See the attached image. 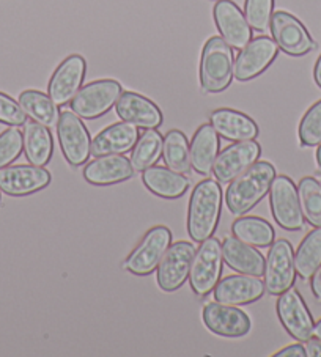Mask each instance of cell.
I'll return each mask as SVG.
<instances>
[{"label": "cell", "instance_id": "35", "mask_svg": "<svg viewBox=\"0 0 321 357\" xmlns=\"http://www.w3.org/2000/svg\"><path fill=\"white\" fill-rule=\"evenodd\" d=\"M274 13V0H246L244 16L252 30L267 32Z\"/></svg>", "mask_w": 321, "mask_h": 357}, {"label": "cell", "instance_id": "42", "mask_svg": "<svg viewBox=\"0 0 321 357\" xmlns=\"http://www.w3.org/2000/svg\"><path fill=\"white\" fill-rule=\"evenodd\" d=\"M313 337H317L321 340V319L318 323H315V328H313Z\"/></svg>", "mask_w": 321, "mask_h": 357}, {"label": "cell", "instance_id": "40", "mask_svg": "<svg viewBox=\"0 0 321 357\" xmlns=\"http://www.w3.org/2000/svg\"><path fill=\"white\" fill-rule=\"evenodd\" d=\"M311 279H312L311 280V288H312L313 296L317 298L318 301H321V266L317 271H315Z\"/></svg>", "mask_w": 321, "mask_h": 357}, {"label": "cell", "instance_id": "13", "mask_svg": "<svg viewBox=\"0 0 321 357\" xmlns=\"http://www.w3.org/2000/svg\"><path fill=\"white\" fill-rule=\"evenodd\" d=\"M194 254L195 248L188 241L170 244L158 264V285L160 290L172 293L184 285V282L189 279Z\"/></svg>", "mask_w": 321, "mask_h": 357}, {"label": "cell", "instance_id": "25", "mask_svg": "<svg viewBox=\"0 0 321 357\" xmlns=\"http://www.w3.org/2000/svg\"><path fill=\"white\" fill-rule=\"evenodd\" d=\"M24 155L32 165L45 167L54 155V140L49 128L38 121H26L22 131Z\"/></svg>", "mask_w": 321, "mask_h": 357}, {"label": "cell", "instance_id": "34", "mask_svg": "<svg viewBox=\"0 0 321 357\" xmlns=\"http://www.w3.org/2000/svg\"><path fill=\"white\" fill-rule=\"evenodd\" d=\"M298 135L302 146H318L321 144V100L302 116Z\"/></svg>", "mask_w": 321, "mask_h": 357}, {"label": "cell", "instance_id": "43", "mask_svg": "<svg viewBox=\"0 0 321 357\" xmlns=\"http://www.w3.org/2000/svg\"><path fill=\"white\" fill-rule=\"evenodd\" d=\"M315 158H317V164H318V167L321 169V144L318 145V150H317V156H315Z\"/></svg>", "mask_w": 321, "mask_h": 357}, {"label": "cell", "instance_id": "44", "mask_svg": "<svg viewBox=\"0 0 321 357\" xmlns=\"http://www.w3.org/2000/svg\"><path fill=\"white\" fill-rule=\"evenodd\" d=\"M317 181L320 183V186H321V172H320V174L317 175Z\"/></svg>", "mask_w": 321, "mask_h": 357}, {"label": "cell", "instance_id": "27", "mask_svg": "<svg viewBox=\"0 0 321 357\" xmlns=\"http://www.w3.org/2000/svg\"><path fill=\"white\" fill-rule=\"evenodd\" d=\"M219 155V134L211 123L197 129L191 142V165L199 175H209Z\"/></svg>", "mask_w": 321, "mask_h": 357}, {"label": "cell", "instance_id": "7", "mask_svg": "<svg viewBox=\"0 0 321 357\" xmlns=\"http://www.w3.org/2000/svg\"><path fill=\"white\" fill-rule=\"evenodd\" d=\"M269 205L276 224L283 230L298 231L304 227L298 188L288 176L276 175L269 188Z\"/></svg>", "mask_w": 321, "mask_h": 357}, {"label": "cell", "instance_id": "31", "mask_svg": "<svg viewBox=\"0 0 321 357\" xmlns=\"http://www.w3.org/2000/svg\"><path fill=\"white\" fill-rule=\"evenodd\" d=\"M163 158L165 165L177 174L188 175L193 165H191V146L186 135L178 129L169 131L164 137Z\"/></svg>", "mask_w": 321, "mask_h": 357}, {"label": "cell", "instance_id": "30", "mask_svg": "<svg viewBox=\"0 0 321 357\" xmlns=\"http://www.w3.org/2000/svg\"><path fill=\"white\" fill-rule=\"evenodd\" d=\"M321 266V227L308 231L294 252L296 274L301 279H311L315 271Z\"/></svg>", "mask_w": 321, "mask_h": 357}, {"label": "cell", "instance_id": "33", "mask_svg": "<svg viewBox=\"0 0 321 357\" xmlns=\"http://www.w3.org/2000/svg\"><path fill=\"white\" fill-rule=\"evenodd\" d=\"M298 194L302 216L311 225L321 227V186L317 178H302Z\"/></svg>", "mask_w": 321, "mask_h": 357}, {"label": "cell", "instance_id": "2", "mask_svg": "<svg viewBox=\"0 0 321 357\" xmlns=\"http://www.w3.org/2000/svg\"><path fill=\"white\" fill-rule=\"evenodd\" d=\"M222 211V189L219 183L203 180L194 188L188 208V233L193 241L211 238L218 229Z\"/></svg>", "mask_w": 321, "mask_h": 357}, {"label": "cell", "instance_id": "22", "mask_svg": "<svg viewBox=\"0 0 321 357\" xmlns=\"http://www.w3.org/2000/svg\"><path fill=\"white\" fill-rule=\"evenodd\" d=\"M139 128L128 121L115 123L96 135L91 140V155L107 156V155H123L134 149L139 139Z\"/></svg>", "mask_w": 321, "mask_h": 357}, {"label": "cell", "instance_id": "36", "mask_svg": "<svg viewBox=\"0 0 321 357\" xmlns=\"http://www.w3.org/2000/svg\"><path fill=\"white\" fill-rule=\"evenodd\" d=\"M22 150V132L17 126H11L0 132V169L8 167L11 162L16 161Z\"/></svg>", "mask_w": 321, "mask_h": 357}, {"label": "cell", "instance_id": "21", "mask_svg": "<svg viewBox=\"0 0 321 357\" xmlns=\"http://www.w3.org/2000/svg\"><path fill=\"white\" fill-rule=\"evenodd\" d=\"M134 175L133 164L121 155L98 156L95 161L85 165V181L94 186H112L129 180Z\"/></svg>", "mask_w": 321, "mask_h": 357}, {"label": "cell", "instance_id": "11", "mask_svg": "<svg viewBox=\"0 0 321 357\" xmlns=\"http://www.w3.org/2000/svg\"><path fill=\"white\" fill-rule=\"evenodd\" d=\"M277 317L290 335L299 343H306L313 337V318L308 312L304 299L294 288L279 294L276 304Z\"/></svg>", "mask_w": 321, "mask_h": 357}, {"label": "cell", "instance_id": "29", "mask_svg": "<svg viewBox=\"0 0 321 357\" xmlns=\"http://www.w3.org/2000/svg\"><path fill=\"white\" fill-rule=\"evenodd\" d=\"M232 233L241 241L254 248H269L274 243L276 231L273 225L262 218H239L232 224Z\"/></svg>", "mask_w": 321, "mask_h": 357}, {"label": "cell", "instance_id": "12", "mask_svg": "<svg viewBox=\"0 0 321 357\" xmlns=\"http://www.w3.org/2000/svg\"><path fill=\"white\" fill-rule=\"evenodd\" d=\"M277 54H279V46L273 38L258 36L255 40H251L241 49L237 61L233 63V77L241 82L255 79L268 70Z\"/></svg>", "mask_w": 321, "mask_h": 357}, {"label": "cell", "instance_id": "38", "mask_svg": "<svg viewBox=\"0 0 321 357\" xmlns=\"http://www.w3.org/2000/svg\"><path fill=\"white\" fill-rule=\"evenodd\" d=\"M276 357H306V348L299 343L290 344V347H285L279 353H276Z\"/></svg>", "mask_w": 321, "mask_h": 357}, {"label": "cell", "instance_id": "6", "mask_svg": "<svg viewBox=\"0 0 321 357\" xmlns=\"http://www.w3.org/2000/svg\"><path fill=\"white\" fill-rule=\"evenodd\" d=\"M170 244L172 231L167 227H153L145 233L137 248L129 254L126 261L123 263V268L135 275H150L158 269V264L163 260Z\"/></svg>", "mask_w": 321, "mask_h": 357}, {"label": "cell", "instance_id": "19", "mask_svg": "<svg viewBox=\"0 0 321 357\" xmlns=\"http://www.w3.org/2000/svg\"><path fill=\"white\" fill-rule=\"evenodd\" d=\"M214 299L227 305H246L260 299L264 283L257 275L234 274L224 277L214 287Z\"/></svg>", "mask_w": 321, "mask_h": 357}, {"label": "cell", "instance_id": "39", "mask_svg": "<svg viewBox=\"0 0 321 357\" xmlns=\"http://www.w3.org/2000/svg\"><path fill=\"white\" fill-rule=\"evenodd\" d=\"M306 356L307 357H321V340L320 338H311L306 342Z\"/></svg>", "mask_w": 321, "mask_h": 357}, {"label": "cell", "instance_id": "41", "mask_svg": "<svg viewBox=\"0 0 321 357\" xmlns=\"http://www.w3.org/2000/svg\"><path fill=\"white\" fill-rule=\"evenodd\" d=\"M313 79H315V84H317L321 89V55L318 57L317 63H315V68H313Z\"/></svg>", "mask_w": 321, "mask_h": 357}, {"label": "cell", "instance_id": "18", "mask_svg": "<svg viewBox=\"0 0 321 357\" xmlns=\"http://www.w3.org/2000/svg\"><path fill=\"white\" fill-rule=\"evenodd\" d=\"M213 15L216 27L230 47L243 49L252 40V29L248 20L232 0H218Z\"/></svg>", "mask_w": 321, "mask_h": 357}, {"label": "cell", "instance_id": "37", "mask_svg": "<svg viewBox=\"0 0 321 357\" xmlns=\"http://www.w3.org/2000/svg\"><path fill=\"white\" fill-rule=\"evenodd\" d=\"M26 121L27 115L20 102L0 91V123L8 126H22Z\"/></svg>", "mask_w": 321, "mask_h": 357}, {"label": "cell", "instance_id": "23", "mask_svg": "<svg viewBox=\"0 0 321 357\" xmlns=\"http://www.w3.org/2000/svg\"><path fill=\"white\" fill-rule=\"evenodd\" d=\"M209 121L216 132L227 140H255L258 135L257 123L239 110L218 109L209 116Z\"/></svg>", "mask_w": 321, "mask_h": 357}, {"label": "cell", "instance_id": "14", "mask_svg": "<svg viewBox=\"0 0 321 357\" xmlns=\"http://www.w3.org/2000/svg\"><path fill=\"white\" fill-rule=\"evenodd\" d=\"M87 63L82 55H70L57 66L47 85V95L57 106L71 102L84 82Z\"/></svg>", "mask_w": 321, "mask_h": 357}, {"label": "cell", "instance_id": "16", "mask_svg": "<svg viewBox=\"0 0 321 357\" xmlns=\"http://www.w3.org/2000/svg\"><path fill=\"white\" fill-rule=\"evenodd\" d=\"M203 323L207 329L211 331L213 334L227 337V338H238L249 334L252 329L251 318L246 315L243 310L237 307L221 304V303H208L203 307L202 312Z\"/></svg>", "mask_w": 321, "mask_h": 357}, {"label": "cell", "instance_id": "4", "mask_svg": "<svg viewBox=\"0 0 321 357\" xmlns=\"http://www.w3.org/2000/svg\"><path fill=\"white\" fill-rule=\"evenodd\" d=\"M222 244L218 238H208L202 241L195 250L189 271V283L197 296H207L214 290L221 279L222 271Z\"/></svg>", "mask_w": 321, "mask_h": 357}, {"label": "cell", "instance_id": "8", "mask_svg": "<svg viewBox=\"0 0 321 357\" xmlns=\"http://www.w3.org/2000/svg\"><path fill=\"white\" fill-rule=\"evenodd\" d=\"M264 290L273 296H279L290 290L296 280L294 252L287 239H277L271 244L264 260Z\"/></svg>", "mask_w": 321, "mask_h": 357}, {"label": "cell", "instance_id": "15", "mask_svg": "<svg viewBox=\"0 0 321 357\" xmlns=\"http://www.w3.org/2000/svg\"><path fill=\"white\" fill-rule=\"evenodd\" d=\"M262 146L255 140L237 142L222 150L213 164V175L219 183H230L241 172L258 161Z\"/></svg>", "mask_w": 321, "mask_h": 357}, {"label": "cell", "instance_id": "1", "mask_svg": "<svg viewBox=\"0 0 321 357\" xmlns=\"http://www.w3.org/2000/svg\"><path fill=\"white\" fill-rule=\"evenodd\" d=\"M276 169L267 161H257L233 178L225 192V205L233 216H244L269 192Z\"/></svg>", "mask_w": 321, "mask_h": 357}, {"label": "cell", "instance_id": "17", "mask_svg": "<svg viewBox=\"0 0 321 357\" xmlns=\"http://www.w3.org/2000/svg\"><path fill=\"white\" fill-rule=\"evenodd\" d=\"M51 183V174L38 165H8L0 169V190L11 197L38 192Z\"/></svg>", "mask_w": 321, "mask_h": 357}, {"label": "cell", "instance_id": "10", "mask_svg": "<svg viewBox=\"0 0 321 357\" xmlns=\"http://www.w3.org/2000/svg\"><path fill=\"white\" fill-rule=\"evenodd\" d=\"M271 33L276 45L293 57H301L317 47V43L312 40L308 30L304 27L298 17L287 13V11H276L271 17Z\"/></svg>", "mask_w": 321, "mask_h": 357}, {"label": "cell", "instance_id": "5", "mask_svg": "<svg viewBox=\"0 0 321 357\" xmlns=\"http://www.w3.org/2000/svg\"><path fill=\"white\" fill-rule=\"evenodd\" d=\"M121 93L123 89L120 82L114 81V79H101V81L90 82L73 98L70 102L71 110L80 119H100L115 106Z\"/></svg>", "mask_w": 321, "mask_h": 357}, {"label": "cell", "instance_id": "3", "mask_svg": "<svg viewBox=\"0 0 321 357\" xmlns=\"http://www.w3.org/2000/svg\"><path fill=\"white\" fill-rule=\"evenodd\" d=\"M233 51L222 36H211L203 46L200 84L207 93H221L233 79Z\"/></svg>", "mask_w": 321, "mask_h": 357}, {"label": "cell", "instance_id": "32", "mask_svg": "<svg viewBox=\"0 0 321 357\" xmlns=\"http://www.w3.org/2000/svg\"><path fill=\"white\" fill-rule=\"evenodd\" d=\"M163 135L156 129H145V132L140 134L135 142L131 159H129L134 172H144L148 167H153L163 153Z\"/></svg>", "mask_w": 321, "mask_h": 357}, {"label": "cell", "instance_id": "20", "mask_svg": "<svg viewBox=\"0 0 321 357\" xmlns=\"http://www.w3.org/2000/svg\"><path fill=\"white\" fill-rule=\"evenodd\" d=\"M117 115L123 121L144 129H154L163 125V112L151 100L135 91H123L115 104Z\"/></svg>", "mask_w": 321, "mask_h": 357}, {"label": "cell", "instance_id": "26", "mask_svg": "<svg viewBox=\"0 0 321 357\" xmlns=\"http://www.w3.org/2000/svg\"><path fill=\"white\" fill-rule=\"evenodd\" d=\"M142 181L150 192L167 200L180 199L189 189V180L186 175L177 174L169 167H156V165L144 170Z\"/></svg>", "mask_w": 321, "mask_h": 357}, {"label": "cell", "instance_id": "9", "mask_svg": "<svg viewBox=\"0 0 321 357\" xmlns=\"http://www.w3.org/2000/svg\"><path fill=\"white\" fill-rule=\"evenodd\" d=\"M57 137L60 149L66 162L73 167H79L89 161L91 155V139L89 129L85 128L80 116L73 110L60 114L57 123Z\"/></svg>", "mask_w": 321, "mask_h": 357}, {"label": "cell", "instance_id": "24", "mask_svg": "<svg viewBox=\"0 0 321 357\" xmlns=\"http://www.w3.org/2000/svg\"><path fill=\"white\" fill-rule=\"evenodd\" d=\"M222 257L228 268L239 274L262 275L264 271V257L254 245L241 241L237 236H227L222 244Z\"/></svg>", "mask_w": 321, "mask_h": 357}, {"label": "cell", "instance_id": "28", "mask_svg": "<svg viewBox=\"0 0 321 357\" xmlns=\"http://www.w3.org/2000/svg\"><path fill=\"white\" fill-rule=\"evenodd\" d=\"M20 106L30 119L47 128L57 126L60 114L51 96L38 90H26L20 95Z\"/></svg>", "mask_w": 321, "mask_h": 357}]
</instances>
